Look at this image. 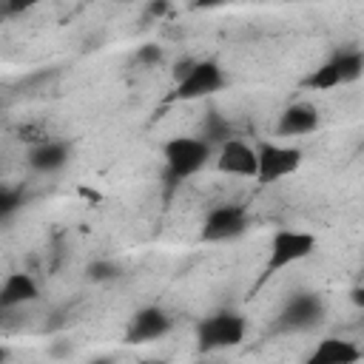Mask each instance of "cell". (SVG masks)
Masks as SVG:
<instances>
[{"label":"cell","instance_id":"obj_1","mask_svg":"<svg viewBox=\"0 0 364 364\" xmlns=\"http://www.w3.org/2000/svg\"><path fill=\"white\" fill-rule=\"evenodd\" d=\"M213 154H216V148L199 134H179V136L165 139L162 162H165L168 179L182 182V179L196 176L199 171H205L213 162Z\"/></svg>","mask_w":364,"mask_h":364},{"label":"cell","instance_id":"obj_2","mask_svg":"<svg viewBox=\"0 0 364 364\" xmlns=\"http://www.w3.org/2000/svg\"><path fill=\"white\" fill-rule=\"evenodd\" d=\"M316 247H318V239L310 230H301V228H279V230H273V236L267 242L262 279L279 276L282 270L310 259L316 253Z\"/></svg>","mask_w":364,"mask_h":364},{"label":"cell","instance_id":"obj_3","mask_svg":"<svg viewBox=\"0 0 364 364\" xmlns=\"http://www.w3.org/2000/svg\"><path fill=\"white\" fill-rule=\"evenodd\" d=\"M247 336V318L239 310H216L210 316H205L196 324V347L199 353H219V350H230L239 347Z\"/></svg>","mask_w":364,"mask_h":364},{"label":"cell","instance_id":"obj_4","mask_svg":"<svg viewBox=\"0 0 364 364\" xmlns=\"http://www.w3.org/2000/svg\"><path fill=\"white\" fill-rule=\"evenodd\" d=\"M364 77V51L355 48H344L336 51L330 60H324L318 68H313L301 85L307 91H336L341 85H353Z\"/></svg>","mask_w":364,"mask_h":364},{"label":"cell","instance_id":"obj_5","mask_svg":"<svg viewBox=\"0 0 364 364\" xmlns=\"http://www.w3.org/2000/svg\"><path fill=\"white\" fill-rule=\"evenodd\" d=\"M225 82V71L216 60H193L188 74L173 82V91L165 97V102H199L222 91Z\"/></svg>","mask_w":364,"mask_h":364},{"label":"cell","instance_id":"obj_6","mask_svg":"<svg viewBox=\"0 0 364 364\" xmlns=\"http://www.w3.org/2000/svg\"><path fill=\"white\" fill-rule=\"evenodd\" d=\"M247 228H250L247 210L236 202H222V205L208 208V213L202 219V228H199V242L225 245V242L239 239Z\"/></svg>","mask_w":364,"mask_h":364},{"label":"cell","instance_id":"obj_7","mask_svg":"<svg viewBox=\"0 0 364 364\" xmlns=\"http://www.w3.org/2000/svg\"><path fill=\"white\" fill-rule=\"evenodd\" d=\"M304 162V151L299 145H287V142H259V173L256 182L259 185H273L282 182L287 176H293Z\"/></svg>","mask_w":364,"mask_h":364},{"label":"cell","instance_id":"obj_8","mask_svg":"<svg viewBox=\"0 0 364 364\" xmlns=\"http://www.w3.org/2000/svg\"><path fill=\"white\" fill-rule=\"evenodd\" d=\"M213 168L222 176H233V179H256L259 173V145L230 136L222 145H216L213 154Z\"/></svg>","mask_w":364,"mask_h":364},{"label":"cell","instance_id":"obj_9","mask_svg":"<svg viewBox=\"0 0 364 364\" xmlns=\"http://www.w3.org/2000/svg\"><path fill=\"white\" fill-rule=\"evenodd\" d=\"M173 327V318L156 307V304H145L139 307L131 318H128V327H125V344H151V341H159L171 333Z\"/></svg>","mask_w":364,"mask_h":364},{"label":"cell","instance_id":"obj_10","mask_svg":"<svg viewBox=\"0 0 364 364\" xmlns=\"http://www.w3.org/2000/svg\"><path fill=\"white\" fill-rule=\"evenodd\" d=\"M324 316V304L316 293H296L279 313V330L287 333H304L313 330Z\"/></svg>","mask_w":364,"mask_h":364},{"label":"cell","instance_id":"obj_11","mask_svg":"<svg viewBox=\"0 0 364 364\" xmlns=\"http://www.w3.org/2000/svg\"><path fill=\"white\" fill-rule=\"evenodd\" d=\"M321 125V114L310 100H296L282 108L276 119V136L282 139H296V136H310Z\"/></svg>","mask_w":364,"mask_h":364},{"label":"cell","instance_id":"obj_12","mask_svg":"<svg viewBox=\"0 0 364 364\" xmlns=\"http://www.w3.org/2000/svg\"><path fill=\"white\" fill-rule=\"evenodd\" d=\"M364 358V347H358L350 338L341 336H327L321 341H316V347L307 353V364H353Z\"/></svg>","mask_w":364,"mask_h":364},{"label":"cell","instance_id":"obj_13","mask_svg":"<svg viewBox=\"0 0 364 364\" xmlns=\"http://www.w3.org/2000/svg\"><path fill=\"white\" fill-rule=\"evenodd\" d=\"M40 299V284L31 273L26 270H14L3 279L0 284V310H14L23 304H31Z\"/></svg>","mask_w":364,"mask_h":364},{"label":"cell","instance_id":"obj_14","mask_svg":"<svg viewBox=\"0 0 364 364\" xmlns=\"http://www.w3.org/2000/svg\"><path fill=\"white\" fill-rule=\"evenodd\" d=\"M68 156H71L68 142L48 139L43 145L28 148V168L37 171V173H57V171H63L68 165Z\"/></svg>","mask_w":364,"mask_h":364},{"label":"cell","instance_id":"obj_15","mask_svg":"<svg viewBox=\"0 0 364 364\" xmlns=\"http://www.w3.org/2000/svg\"><path fill=\"white\" fill-rule=\"evenodd\" d=\"M199 136H205V139L216 148V145H222L225 139H230V136H236V134H233V125H230L219 111H208V117H205V122H202Z\"/></svg>","mask_w":364,"mask_h":364},{"label":"cell","instance_id":"obj_16","mask_svg":"<svg viewBox=\"0 0 364 364\" xmlns=\"http://www.w3.org/2000/svg\"><path fill=\"white\" fill-rule=\"evenodd\" d=\"M17 139L26 142L28 148H34V145H43V142H48L54 136H51V131H48V125L43 119H26V122L17 125Z\"/></svg>","mask_w":364,"mask_h":364},{"label":"cell","instance_id":"obj_17","mask_svg":"<svg viewBox=\"0 0 364 364\" xmlns=\"http://www.w3.org/2000/svg\"><path fill=\"white\" fill-rule=\"evenodd\" d=\"M43 0H3V11L6 14H26L31 9H37Z\"/></svg>","mask_w":364,"mask_h":364},{"label":"cell","instance_id":"obj_18","mask_svg":"<svg viewBox=\"0 0 364 364\" xmlns=\"http://www.w3.org/2000/svg\"><path fill=\"white\" fill-rule=\"evenodd\" d=\"M136 60L145 63V65H156V63H162V48L154 46V43H148V46H142V48L136 51Z\"/></svg>","mask_w":364,"mask_h":364},{"label":"cell","instance_id":"obj_19","mask_svg":"<svg viewBox=\"0 0 364 364\" xmlns=\"http://www.w3.org/2000/svg\"><path fill=\"white\" fill-rule=\"evenodd\" d=\"M347 299H350V304H353V307L364 310V284H355V287H350Z\"/></svg>","mask_w":364,"mask_h":364},{"label":"cell","instance_id":"obj_20","mask_svg":"<svg viewBox=\"0 0 364 364\" xmlns=\"http://www.w3.org/2000/svg\"><path fill=\"white\" fill-rule=\"evenodd\" d=\"M191 65H193V57H188V60H179V63H176V65H173V82H176V80H179V77H185V74H188V68H191Z\"/></svg>","mask_w":364,"mask_h":364},{"label":"cell","instance_id":"obj_21","mask_svg":"<svg viewBox=\"0 0 364 364\" xmlns=\"http://www.w3.org/2000/svg\"><path fill=\"white\" fill-rule=\"evenodd\" d=\"M165 9H168V0H154L151 3V14H162Z\"/></svg>","mask_w":364,"mask_h":364},{"label":"cell","instance_id":"obj_22","mask_svg":"<svg viewBox=\"0 0 364 364\" xmlns=\"http://www.w3.org/2000/svg\"><path fill=\"white\" fill-rule=\"evenodd\" d=\"M85 3H100V0H85Z\"/></svg>","mask_w":364,"mask_h":364}]
</instances>
